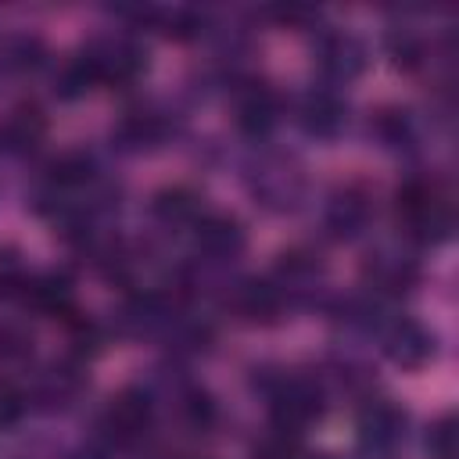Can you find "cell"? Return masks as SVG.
<instances>
[{
    "instance_id": "6da1fadb",
    "label": "cell",
    "mask_w": 459,
    "mask_h": 459,
    "mask_svg": "<svg viewBox=\"0 0 459 459\" xmlns=\"http://www.w3.org/2000/svg\"><path fill=\"white\" fill-rule=\"evenodd\" d=\"M319 391L305 380H283L280 391L273 394V420H276V430L283 434H301V427H308L316 416H319Z\"/></svg>"
},
{
    "instance_id": "7a4b0ae2",
    "label": "cell",
    "mask_w": 459,
    "mask_h": 459,
    "mask_svg": "<svg viewBox=\"0 0 459 459\" xmlns=\"http://www.w3.org/2000/svg\"><path fill=\"white\" fill-rule=\"evenodd\" d=\"M147 423H151V398H147L143 391L126 387V391H118V394L111 398V405H108V430H111L115 437L129 441V437L143 434Z\"/></svg>"
},
{
    "instance_id": "3957f363",
    "label": "cell",
    "mask_w": 459,
    "mask_h": 459,
    "mask_svg": "<svg viewBox=\"0 0 459 459\" xmlns=\"http://www.w3.org/2000/svg\"><path fill=\"white\" fill-rule=\"evenodd\" d=\"M197 247L215 258H230L244 247V230L233 215H201L197 222Z\"/></svg>"
},
{
    "instance_id": "277c9868",
    "label": "cell",
    "mask_w": 459,
    "mask_h": 459,
    "mask_svg": "<svg viewBox=\"0 0 459 459\" xmlns=\"http://www.w3.org/2000/svg\"><path fill=\"white\" fill-rule=\"evenodd\" d=\"M387 351H391V359H394L398 366L416 369V366H423V362L434 355V337H430L420 323L402 319V323L391 330V337H387Z\"/></svg>"
},
{
    "instance_id": "5b68a950",
    "label": "cell",
    "mask_w": 459,
    "mask_h": 459,
    "mask_svg": "<svg viewBox=\"0 0 459 459\" xmlns=\"http://www.w3.org/2000/svg\"><path fill=\"white\" fill-rule=\"evenodd\" d=\"M47 133V118L36 104H18L4 122H0V143L7 151H29L43 140Z\"/></svg>"
},
{
    "instance_id": "8992f818",
    "label": "cell",
    "mask_w": 459,
    "mask_h": 459,
    "mask_svg": "<svg viewBox=\"0 0 459 459\" xmlns=\"http://www.w3.org/2000/svg\"><path fill=\"white\" fill-rule=\"evenodd\" d=\"M341 118H344V108H341V100L333 93H308L305 104H301V126L308 133H316V136L337 133Z\"/></svg>"
},
{
    "instance_id": "52a82bcc",
    "label": "cell",
    "mask_w": 459,
    "mask_h": 459,
    "mask_svg": "<svg viewBox=\"0 0 459 459\" xmlns=\"http://www.w3.org/2000/svg\"><path fill=\"white\" fill-rule=\"evenodd\" d=\"M154 215L165 222H197L201 219V197L190 186H169L154 194Z\"/></svg>"
},
{
    "instance_id": "ba28073f",
    "label": "cell",
    "mask_w": 459,
    "mask_h": 459,
    "mask_svg": "<svg viewBox=\"0 0 459 459\" xmlns=\"http://www.w3.org/2000/svg\"><path fill=\"white\" fill-rule=\"evenodd\" d=\"M237 122H240V129L251 133V136L269 133V126L276 122V100H273V93H269V90H251V93H244V100H240V108H237Z\"/></svg>"
},
{
    "instance_id": "9c48e42d",
    "label": "cell",
    "mask_w": 459,
    "mask_h": 459,
    "mask_svg": "<svg viewBox=\"0 0 459 459\" xmlns=\"http://www.w3.org/2000/svg\"><path fill=\"white\" fill-rule=\"evenodd\" d=\"M237 305H240V312L251 316V319H273V316L280 312L283 298H280V290H276L273 283H265V280H251V283L240 287Z\"/></svg>"
},
{
    "instance_id": "30bf717a",
    "label": "cell",
    "mask_w": 459,
    "mask_h": 459,
    "mask_svg": "<svg viewBox=\"0 0 459 459\" xmlns=\"http://www.w3.org/2000/svg\"><path fill=\"white\" fill-rule=\"evenodd\" d=\"M90 176H93V165H90V158L79 154V151H68V154L54 158L50 169H47V179H50L54 190L82 186V183H90Z\"/></svg>"
},
{
    "instance_id": "8fae6325",
    "label": "cell",
    "mask_w": 459,
    "mask_h": 459,
    "mask_svg": "<svg viewBox=\"0 0 459 459\" xmlns=\"http://www.w3.org/2000/svg\"><path fill=\"white\" fill-rule=\"evenodd\" d=\"M398 427H402V416H398L391 405H373V409H366V416H362V437H369L373 445L391 441V437L398 434Z\"/></svg>"
},
{
    "instance_id": "7c38bea8",
    "label": "cell",
    "mask_w": 459,
    "mask_h": 459,
    "mask_svg": "<svg viewBox=\"0 0 459 459\" xmlns=\"http://www.w3.org/2000/svg\"><path fill=\"white\" fill-rule=\"evenodd\" d=\"M323 65L330 68V72H337V75H355L359 68H362V50L351 43V39H333L330 47H326V57H323Z\"/></svg>"
},
{
    "instance_id": "4fadbf2b",
    "label": "cell",
    "mask_w": 459,
    "mask_h": 459,
    "mask_svg": "<svg viewBox=\"0 0 459 459\" xmlns=\"http://www.w3.org/2000/svg\"><path fill=\"white\" fill-rule=\"evenodd\" d=\"M330 222L337 226V233H355V230L366 222V204L355 201V197H341V201H333Z\"/></svg>"
},
{
    "instance_id": "5bb4252c",
    "label": "cell",
    "mask_w": 459,
    "mask_h": 459,
    "mask_svg": "<svg viewBox=\"0 0 459 459\" xmlns=\"http://www.w3.org/2000/svg\"><path fill=\"white\" fill-rule=\"evenodd\" d=\"M29 333H22V330H14V326H4L0 330V355L4 359H18V355H25L29 351Z\"/></svg>"
},
{
    "instance_id": "9a60e30c",
    "label": "cell",
    "mask_w": 459,
    "mask_h": 459,
    "mask_svg": "<svg viewBox=\"0 0 459 459\" xmlns=\"http://www.w3.org/2000/svg\"><path fill=\"white\" fill-rule=\"evenodd\" d=\"M427 445H430V452H434L437 459H452V420H441V423L430 430Z\"/></svg>"
},
{
    "instance_id": "2e32d148",
    "label": "cell",
    "mask_w": 459,
    "mask_h": 459,
    "mask_svg": "<svg viewBox=\"0 0 459 459\" xmlns=\"http://www.w3.org/2000/svg\"><path fill=\"white\" fill-rule=\"evenodd\" d=\"M186 416H190L197 427H208V423L215 420V405H212V398H208V394H190V402H186Z\"/></svg>"
}]
</instances>
